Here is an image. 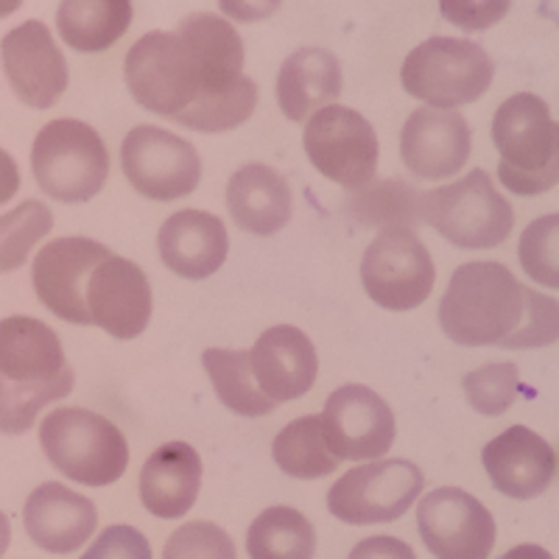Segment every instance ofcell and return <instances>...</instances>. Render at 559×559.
Listing matches in <instances>:
<instances>
[{
    "label": "cell",
    "instance_id": "obj_7",
    "mask_svg": "<svg viewBox=\"0 0 559 559\" xmlns=\"http://www.w3.org/2000/svg\"><path fill=\"white\" fill-rule=\"evenodd\" d=\"M426 224L459 249H496L512 236L515 213L487 171L426 191Z\"/></svg>",
    "mask_w": 559,
    "mask_h": 559
},
{
    "label": "cell",
    "instance_id": "obj_32",
    "mask_svg": "<svg viewBox=\"0 0 559 559\" xmlns=\"http://www.w3.org/2000/svg\"><path fill=\"white\" fill-rule=\"evenodd\" d=\"M254 107H258V84L249 76H241L236 84L224 93H213V96H202L185 109L177 118L179 127L193 129V132H229L238 129L252 118Z\"/></svg>",
    "mask_w": 559,
    "mask_h": 559
},
{
    "label": "cell",
    "instance_id": "obj_36",
    "mask_svg": "<svg viewBox=\"0 0 559 559\" xmlns=\"http://www.w3.org/2000/svg\"><path fill=\"white\" fill-rule=\"evenodd\" d=\"M518 258L534 283L559 292V213L537 218L523 229Z\"/></svg>",
    "mask_w": 559,
    "mask_h": 559
},
{
    "label": "cell",
    "instance_id": "obj_18",
    "mask_svg": "<svg viewBox=\"0 0 559 559\" xmlns=\"http://www.w3.org/2000/svg\"><path fill=\"white\" fill-rule=\"evenodd\" d=\"M481 462L492 487L515 501H532L543 496L557 476L554 448L526 426L507 428L492 442H487Z\"/></svg>",
    "mask_w": 559,
    "mask_h": 559
},
{
    "label": "cell",
    "instance_id": "obj_34",
    "mask_svg": "<svg viewBox=\"0 0 559 559\" xmlns=\"http://www.w3.org/2000/svg\"><path fill=\"white\" fill-rule=\"evenodd\" d=\"M73 392V378L48 386H23L0 378V433H26L48 403H57Z\"/></svg>",
    "mask_w": 559,
    "mask_h": 559
},
{
    "label": "cell",
    "instance_id": "obj_42",
    "mask_svg": "<svg viewBox=\"0 0 559 559\" xmlns=\"http://www.w3.org/2000/svg\"><path fill=\"white\" fill-rule=\"evenodd\" d=\"M280 7L283 0H218V9L229 23H263Z\"/></svg>",
    "mask_w": 559,
    "mask_h": 559
},
{
    "label": "cell",
    "instance_id": "obj_21",
    "mask_svg": "<svg viewBox=\"0 0 559 559\" xmlns=\"http://www.w3.org/2000/svg\"><path fill=\"white\" fill-rule=\"evenodd\" d=\"M0 378L23 386L73 378L62 342L45 322L32 317L0 319Z\"/></svg>",
    "mask_w": 559,
    "mask_h": 559
},
{
    "label": "cell",
    "instance_id": "obj_35",
    "mask_svg": "<svg viewBox=\"0 0 559 559\" xmlns=\"http://www.w3.org/2000/svg\"><path fill=\"white\" fill-rule=\"evenodd\" d=\"M464 394L467 403L484 417H498L507 412L521 389V372L512 361H492L473 369L464 376Z\"/></svg>",
    "mask_w": 559,
    "mask_h": 559
},
{
    "label": "cell",
    "instance_id": "obj_38",
    "mask_svg": "<svg viewBox=\"0 0 559 559\" xmlns=\"http://www.w3.org/2000/svg\"><path fill=\"white\" fill-rule=\"evenodd\" d=\"M554 342H559V302L554 297H543L534 288H526V317H523L521 331L509 336L501 347L537 349Z\"/></svg>",
    "mask_w": 559,
    "mask_h": 559
},
{
    "label": "cell",
    "instance_id": "obj_2",
    "mask_svg": "<svg viewBox=\"0 0 559 559\" xmlns=\"http://www.w3.org/2000/svg\"><path fill=\"white\" fill-rule=\"evenodd\" d=\"M498 177L518 197H540L559 185V123L534 93L509 96L492 118Z\"/></svg>",
    "mask_w": 559,
    "mask_h": 559
},
{
    "label": "cell",
    "instance_id": "obj_10",
    "mask_svg": "<svg viewBox=\"0 0 559 559\" xmlns=\"http://www.w3.org/2000/svg\"><path fill=\"white\" fill-rule=\"evenodd\" d=\"M302 143L313 168L347 191H358L376 179L378 134L356 109L338 104L319 109L306 123Z\"/></svg>",
    "mask_w": 559,
    "mask_h": 559
},
{
    "label": "cell",
    "instance_id": "obj_8",
    "mask_svg": "<svg viewBox=\"0 0 559 559\" xmlns=\"http://www.w3.org/2000/svg\"><path fill=\"white\" fill-rule=\"evenodd\" d=\"M426 487V476L408 459H386L353 467L328 492V509L349 526L401 521Z\"/></svg>",
    "mask_w": 559,
    "mask_h": 559
},
{
    "label": "cell",
    "instance_id": "obj_28",
    "mask_svg": "<svg viewBox=\"0 0 559 559\" xmlns=\"http://www.w3.org/2000/svg\"><path fill=\"white\" fill-rule=\"evenodd\" d=\"M342 207L344 216L364 227L417 229L426 224V193L403 179H372L358 191H349Z\"/></svg>",
    "mask_w": 559,
    "mask_h": 559
},
{
    "label": "cell",
    "instance_id": "obj_27",
    "mask_svg": "<svg viewBox=\"0 0 559 559\" xmlns=\"http://www.w3.org/2000/svg\"><path fill=\"white\" fill-rule=\"evenodd\" d=\"M132 17V0H62L57 32L76 53H104L129 32Z\"/></svg>",
    "mask_w": 559,
    "mask_h": 559
},
{
    "label": "cell",
    "instance_id": "obj_37",
    "mask_svg": "<svg viewBox=\"0 0 559 559\" xmlns=\"http://www.w3.org/2000/svg\"><path fill=\"white\" fill-rule=\"evenodd\" d=\"M163 559H238L236 546L222 526L191 521L179 526L163 548Z\"/></svg>",
    "mask_w": 559,
    "mask_h": 559
},
{
    "label": "cell",
    "instance_id": "obj_39",
    "mask_svg": "<svg viewBox=\"0 0 559 559\" xmlns=\"http://www.w3.org/2000/svg\"><path fill=\"white\" fill-rule=\"evenodd\" d=\"M512 9V0H439V12L451 26L467 34L489 32Z\"/></svg>",
    "mask_w": 559,
    "mask_h": 559
},
{
    "label": "cell",
    "instance_id": "obj_13",
    "mask_svg": "<svg viewBox=\"0 0 559 559\" xmlns=\"http://www.w3.org/2000/svg\"><path fill=\"white\" fill-rule=\"evenodd\" d=\"M322 431L338 462H369L392 448L394 414L378 392L347 383L324 403Z\"/></svg>",
    "mask_w": 559,
    "mask_h": 559
},
{
    "label": "cell",
    "instance_id": "obj_41",
    "mask_svg": "<svg viewBox=\"0 0 559 559\" xmlns=\"http://www.w3.org/2000/svg\"><path fill=\"white\" fill-rule=\"evenodd\" d=\"M347 559H417V554L401 537L376 534V537H367V540L358 543Z\"/></svg>",
    "mask_w": 559,
    "mask_h": 559
},
{
    "label": "cell",
    "instance_id": "obj_16",
    "mask_svg": "<svg viewBox=\"0 0 559 559\" xmlns=\"http://www.w3.org/2000/svg\"><path fill=\"white\" fill-rule=\"evenodd\" d=\"M473 134L456 109L419 107L408 115L401 132V154L417 179L439 182L467 166Z\"/></svg>",
    "mask_w": 559,
    "mask_h": 559
},
{
    "label": "cell",
    "instance_id": "obj_5",
    "mask_svg": "<svg viewBox=\"0 0 559 559\" xmlns=\"http://www.w3.org/2000/svg\"><path fill=\"white\" fill-rule=\"evenodd\" d=\"M32 171L51 199L82 204L102 193L109 177V152L90 123L59 118L39 129L32 148Z\"/></svg>",
    "mask_w": 559,
    "mask_h": 559
},
{
    "label": "cell",
    "instance_id": "obj_29",
    "mask_svg": "<svg viewBox=\"0 0 559 559\" xmlns=\"http://www.w3.org/2000/svg\"><path fill=\"white\" fill-rule=\"evenodd\" d=\"M204 372L213 381L218 401L233 414L241 417H266L274 412L277 403L261 392L254 381L252 349H222L210 347L202 356Z\"/></svg>",
    "mask_w": 559,
    "mask_h": 559
},
{
    "label": "cell",
    "instance_id": "obj_19",
    "mask_svg": "<svg viewBox=\"0 0 559 559\" xmlns=\"http://www.w3.org/2000/svg\"><path fill=\"white\" fill-rule=\"evenodd\" d=\"M23 523L34 546L48 554H73L98 526L96 503L59 481L39 484L23 507Z\"/></svg>",
    "mask_w": 559,
    "mask_h": 559
},
{
    "label": "cell",
    "instance_id": "obj_9",
    "mask_svg": "<svg viewBox=\"0 0 559 559\" xmlns=\"http://www.w3.org/2000/svg\"><path fill=\"white\" fill-rule=\"evenodd\" d=\"M367 297L386 311H414L431 297L437 283L431 252L414 229H381L361 261Z\"/></svg>",
    "mask_w": 559,
    "mask_h": 559
},
{
    "label": "cell",
    "instance_id": "obj_43",
    "mask_svg": "<svg viewBox=\"0 0 559 559\" xmlns=\"http://www.w3.org/2000/svg\"><path fill=\"white\" fill-rule=\"evenodd\" d=\"M17 191H20L17 163H14L12 154L0 148V204H7Z\"/></svg>",
    "mask_w": 559,
    "mask_h": 559
},
{
    "label": "cell",
    "instance_id": "obj_24",
    "mask_svg": "<svg viewBox=\"0 0 559 559\" xmlns=\"http://www.w3.org/2000/svg\"><path fill=\"white\" fill-rule=\"evenodd\" d=\"M342 62L328 48H299L277 73V104L288 121L308 123L319 109L331 107L342 96Z\"/></svg>",
    "mask_w": 559,
    "mask_h": 559
},
{
    "label": "cell",
    "instance_id": "obj_23",
    "mask_svg": "<svg viewBox=\"0 0 559 559\" xmlns=\"http://www.w3.org/2000/svg\"><path fill=\"white\" fill-rule=\"evenodd\" d=\"M202 489V459L188 442H168L140 471V501L163 521H177L193 509Z\"/></svg>",
    "mask_w": 559,
    "mask_h": 559
},
{
    "label": "cell",
    "instance_id": "obj_25",
    "mask_svg": "<svg viewBox=\"0 0 559 559\" xmlns=\"http://www.w3.org/2000/svg\"><path fill=\"white\" fill-rule=\"evenodd\" d=\"M292 188L286 177L263 163L238 168L227 185V210L238 229L269 238L292 218Z\"/></svg>",
    "mask_w": 559,
    "mask_h": 559
},
{
    "label": "cell",
    "instance_id": "obj_4",
    "mask_svg": "<svg viewBox=\"0 0 559 559\" xmlns=\"http://www.w3.org/2000/svg\"><path fill=\"white\" fill-rule=\"evenodd\" d=\"M496 62L478 43L431 37L403 59L401 82L408 96L426 107L456 109L476 104L492 84Z\"/></svg>",
    "mask_w": 559,
    "mask_h": 559
},
{
    "label": "cell",
    "instance_id": "obj_31",
    "mask_svg": "<svg viewBox=\"0 0 559 559\" xmlns=\"http://www.w3.org/2000/svg\"><path fill=\"white\" fill-rule=\"evenodd\" d=\"M272 456L286 476L302 478V481L331 476L338 467V459L333 456L328 439H324L322 417H317V414L288 423L274 437Z\"/></svg>",
    "mask_w": 559,
    "mask_h": 559
},
{
    "label": "cell",
    "instance_id": "obj_40",
    "mask_svg": "<svg viewBox=\"0 0 559 559\" xmlns=\"http://www.w3.org/2000/svg\"><path fill=\"white\" fill-rule=\"evenodd\" d=\"M82 559H152V546L134 526H109Z\"/></svg>",
    "mask_w": 559,
    "mask_h": 559
},
{
    "label": "cell",
    "instance_id": "obj_47",
    "mask_svg": "<svg viewBox=\"0 0 559 559\" xmlns=\"http://www.w3.org/2000/svg\"><path fill=\"white\" fill-rule=\"evenodd\" d=\"M26 0H0V20L3 17H12L20 7H23Z\"/></svg>",
    "mask_w": 559,
    "mask_h": 559
},
{
    "label": "cell",
    "instance_id": "obj_14",
    "mask_svg": "<svg viewBox=\"0 0 559 559\" xmlns=\"http://www.w3.org/2000/svg\"><path fill=\"white\" fill-rule=\"evenodd\" d=\"M109 249L93 238H57L39 249L32 266L34 292L53 317L70 324H93L87 308V283Z\"/></svg>",
    "mask_w": 559,
    "mask_h": 559
},
{
    "label": "cell",
    "instance_id": "obj_33",
    "mask_svg": "<svg viewBox=\"0 0 559 559\" xmlns=\"http://www.w3.org/2000/svg\"><path fill=\"white\" fill-rule=\"evenodd\" d=\"M53 229L51 207L26 199L0 216V274L14 272L28 261L32 249Z\"/></svg>",
    "mask_w": 559,
    "mask_h": 559
},
{
    "label": "cell",
    "instance_id": "obj_3",
    "mask_svg": "<svg viewBox=\"0 0 559 559\" xmlns=\"http://www.w3.org/2000/svg\"><path fill=\"white\" fill-rule=\"evenodd\" d=\"M39 445L62 476L84 487L115 484L129 467L127 437L87 408H53L39 428Z\"/></svg>",
    "mask_w": 559,
    "mask_h": 559
},
{
    "label": "cell",
    "instance_id": "obj_1",
    "mask_svg": "<svg viewBox=\"0 0 559 559\" xmlns=\"http://www.w3.org/2000/svg\"><path fill=\"white\" fill-rule=\"evenodd\" d=\"M526 286L507 266L492 261L464 263L453 272L439 302V324L462 347H501L521 331Z\"/></svg>",
    "mask_w": 559,
    "mask_h": 559
},
{
    "label": "cell",
    "instance_id": "obj_45",
    "mask_svg": "<svg viewBox=\"0 0 559 559\" xmlns=\"http://www.w3.org/2000/svg\"><path fill=\"white\" fill-rule=\"evenodd\" d=\"M9 543H12V526H9V518L0 512V557L7 554Z\"/></svg>",
    "mask_w": 559,
    "mask_h": 559
},
{
    "label": "cell",
    "instance_id": "obj_44",
    "mask_svg": "<svg viewBox=\"0 0 559 559\" xmlns=\"http://www.w3.org/2000/svg\"><path fill=\"white\" fill-rule=\"evenodd\" d=\"M501 559H554L551 551H546L543 546H534V543H523V546H515L512 551L503 554Z\"/></svg>",
    "mask_w": 559,
    "mask_h": 559
},
{
    "label": "cell",
    "instance_id": "obj_17",
    "mask_svg": "<svg viewBox=\"0 0 559 559\" xmlns=\"http://www.w3.org/2000/svg\"><path fill=\"white\" fill-rule=\"evenodd\" d=\"M87 308L96 328L118 342L138 338L152 319V286L138 263L109 254L87 283Z\"/></svg>",
    "mask_w": 559,
    "mask_h": 559
},
{
    "label": "cell",
    "instance_id": "obj_20",
    "mask_svg": "<svg viewBox=\"0 0 559 559\" xmlns=\"http://www.w3.org/2000/svg\"><path fill=\"white\" fill-rule=\"evenodd\" d=\"M254 381L274 403L297 401L317 383L319 358L313 342L294 324L269 328L252 347Z\"/></svg>",
    "mask_w": 559,
    "mask_h": 559
},
{
    "label": "cell",
    "instance_id": "obj_26",
    "mask_svg": "<svg viewBox=\"0 0 559 559\" xmlns=\"http://www.w3.org/2000/svg\"><path fill=\"white\" fill-rule=\"evenodd\" d=\"M177 34L197 59L202 73V96L224 93L243 76V39L224 14H188L177 26Z\"/></svg>",
    "mask_w": 559,
    "mask_h": 559
},
{
    "label": "cell",
    "instance_id": "obj_30",
    "mask_svg": "<svg viewBox=\"0 0 559 559\" xmlns=\"http://www.w3.org/2000/svg\"><path fill=\"white\" fill-rule=\"evenodd\" d=\"M249 559H313V523L294 507H272L254 518L247 532Z\"/></svg>",
    "mask_w": 559,
    "mask_h": 559
},
{
    "label": "cell",
    "instance_id": "obj_46",
    "mask_svg": "<svg viewBox=\"0 0 559 559\" xmlns=\"http://www.w3.org/2000/svg\"><path fill=\"white\" fill-rule=\"evenodd\" d=\"M540 14L559 26V0H543V3H540Z\"/></svg>",
    "mask_w": 559,
    "mask_h": 559
},
{
    "label": "cell",
    "instance_id": "obj_6",
    "mask_svg": "<svg viewBox=\"0 0 559 559\" xmlns=\"http://www.w3.org/2000/svg\"><path fill=\"white\" fill-rule=\"evenodd\" d=\"M123 76L143 109L177 121L202 96V73L177 32H148L129 48Z\"/></svg>",
    "mask_w": 559,
    "mask_h": 559
},
{
    "label": "cell",
    "instance_id": "obj_15",
    "mask_svg": "<svg viewBox=\"0 0 559 559\" xmlns=\"http://www.w3.org/2000/svg\"><path fill=\"white\" fill-rule=\"evenodd\" d=\"M0 64L14 96L32 109H51L68 90V59L39 20H26L0 39Z\"/></svg>",
    "mask_w": 559,
    "mask_h": 559
},
{
    "label": "cell",
    "instance_id": "obj_12",
    "mask_svg": "<svg viewBox=\"0 0 559 559\" xmlns=\"http://www.w3.org/2000/svg\"><path fill=\"white\" fill-rule=\"evenodd\" d=\"M417 528L437 559H487L496 546L489 509L459 487L431 489L417 507Z\"/></svg>",
    "mask_w": 559,
    "mask_h": 559
},
{
    "label": "cell",
    "instance_id": "obj_11",
    "mask_svg": "<svg viewBox=\"0 0 559 559\" xmlns=\"http://www.w3.org/2000/svg\"><path fill=\"white\" fill-rule=\"evenodd\" d=\"M121 166L134 191L152 202H177L191 197L202 179V159L197 148L159 127H138L127 134Z\"/></svg>",
    "mask_w": 559,
    "mask_h": 559
},
{
    "label": "cell",
    "instance_id": "obj_22",
    "mask_svg": "<svg viewBox=\"0 0 559 559\" xmlns=\"http://www.w3.org/2000/svg\"><path fill=\"white\" fill-rule=\"evenodd\" d=\"M159 258L185 280H207L224 266L229 252L227 227L204 210H179L157 236Z\"/></svg>",
    "mask_w": 559,
    "mask_h": 559
}]
</instances>
